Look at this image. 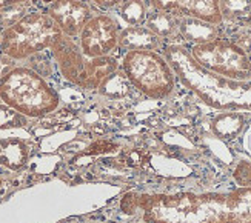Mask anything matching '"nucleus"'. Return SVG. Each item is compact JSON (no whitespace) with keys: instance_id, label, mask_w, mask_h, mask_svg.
Masks as SVG:
<instances>
[{"instance_id":"obj_1","label":"nucleus","mask_w":251,"mask_h":223,"mask_svg":"<svg viewBox=\"0 0 251 223\" xmlns=\"http://www.w3.org/2000/svg\"><path fill=\"white\" fill-rule=\"evenodd\" d=\"M121 209L139 223H251V186L226 193H126Z\"/></svg>"},{"instance_id":"obj_2","label":"nucleus","mask_w":251,"mask_h":223,"mask_svg":"<svg viewBox=\"0 0 251 223\" xmlns=\"http://www.w3.org/2000/svg\"><path fill=\"white\" fill-rule=\"evenodd\" d=\"M162 54L177 80L206 106L217 111L251 113V80L228 79L202 68L182 43H168Z\"/></svg>"},{"instance_id":"obj_3","label":"nucleus","mask_w":251,"mask_h":223,"mask_svg":"<svg viewBox=\"0 0 251 223\" xmlns=\"http://www.w3.org/2000/svg\"><path fill=\"white\" fill-rule=\"evenodd\" d=\"M0 100L29 119L45 117L60 105V96L45 77L19 65L0 79Z\"/></svg>"},{"instance_id":"obj_4","label":"nucleus","mask_w":251,"mask_h":223,"mask_svg":"<svg viewBox=\"0 0 251 223\" xmlns=\"http://www.w3.org/2000/svg\"><path fill=\"white\" fill-rule=\"evenodd\" d=\"M50 51L63 79L86 91H99L108 77L121 68V63L113 55H86L79 42L68 36H62Z\"/></svg>"},{"instance_id":"obj_5","label":"nucleus","mask_w":251,"mask_h":223,"mask_svg":"<svg viewBox=\"0 0 251 223\" xmlns=\"http://www.w3.org/2000/svg\"><path fill=\"white\" fill-rule=\"evenodd\" d=\"M62 36L56 22L45 11H34L2 31L0 51L17 62L28 60L32 55L51 50Z\"/></svg>"},{"instance_id":"obj_6","label":"nucleus","mask_w":251,"mask_h":223,"mask_svg":"<svg viewBox=\"0 0 251 223\" xmlns=\"http://www.w3.org/2000/svg\"><path fill=\"white\" fill-rule=\"evenodd\" d=\"M129 85L152 100L168 99L176 89L177 77L162 52L129 51L121 62Z\"/></svg>"},{"instance_id":"obj_7","label":"nucleus","mask_w":251,"mask_h":223,"mask_svg":"<svg viewBox=\"0 0 251 223\" xmlns=\"http://www.w3.org/2000/svg\"><path fill=\"white\" fill-rule=\"evenodd\" d=\"M191 57L202 68L234 80H251V59L242 45L219 37L216 40L187 47Z\"/></svg>"},{"instance_id":"obj_8","label":"nucleus","mask_w":251,"mask_h":223,"mask_svg":"<svg viewBox=\"0 0 251 223\" xmlns=\"http://www.w3.org/2000/svg\"><path fill=\"white\" fill-rule=\"evenodd\" d=\"M122 28L110 14H94L83 26L79 45L90 57H106L119 50V37Z\"/></svg>"},{"instance_id":"obj_9","label":"nucleus","mask_w":251,"mask_h":223,"mask_svg":"<svg viewBox=\"0 0 251 223\" xmlns=\"http://www.w3.org/2000/svg\"><path fill=\"white\" fill-rule=\"evenodd\" d=\"M45 13L56 22L63 36L75 39L94 16V9L86 0H51Z\"/></svg>"},{"instance_id":"obj_10","label":"nucleus","mask_w":251,"mask_h":223,"mask_svg":"<svg viewBox=\"0 0 251 223\" xmlns=\"http://www.w3.org/2000/svg\"><path fill=\"white\" fill-rule=\"evenodd\" d=\"M151 6L167 11L177 17H193L224 25L219 0H148Z\"/></svg>"},{"instance_id":"obj_11","label":"nucleus","mask_w":251,"mask_h":223,"mask_svg":"<svg viewBox=\"0 0 251 223\" xmlns=\"http://www.w3.org/2000/svg\"><path fill=\"white\" fill-rule=\"evenodd\" d=\"M167 45H168L167 42H163L145 25L125 26L122 28L121 37H119V50H122L124 52H129V51L162 52Z\"/></svg>"},{"instance_id":"obj_12","label":"nucleus","mask_w":251,"mask_h":223,"mask_svg":"<svg viewBox=\"0 0 251 223\" xmlns=\"http://www.w3.org/2000/svg\"><path fill=\"white\" fill-rule=\"evenodd\" d=\"M179 34L182 45L193 47L222 37V25L193 17H179Z\"/></svg>"},{"instance_id":"obj_13","label":"nucleus","mask_w":251,"mask_h":223,"mask_svg":"<svg viewBox=\"0 0 251 223\" xmlns=\"http://www.w3.org/2000/svg\"><path fill=\"white\" fill-rule=\"evenodd\" d=\"M248 119L247 111H222L211 120L210 129L214 137L230 142L239 137V134L245 129Z\"/></svg>"},{"instance_id":"obj_14","label":"nucleus","mask_w":251,"mask_h":223,"mask_svg":"<svg viewBox=\"0 0 251 223\" xmlns=\"http://www.w3.org/2000/svg\"><path fill=\"white\" fill-rule=\"evenodd\" d=\"M145 26L151 29L156 36H159L167 43H180L179 34V17L167 11L151 6L145 20Z\"/></svg>"},{"instance_id":"obj_15","label":"nucleus","mask_w":251,"mask_h":223,"mask_svg":"<svg viewBox=\"0 0 251 223\" xmlns=\"http://www.w3.org/2000/svg\"><path fill=\"white\" fill-rule=\"evenodd\" d=\"M31 154L29 143L9 137V139H0V165L6 166L8 170L19 171L28 163Z\"/></svg>"},{"instance_id":"obj_16","label":"nucleus","mask_w":251,"mask_h":223,"mask_svg":"<svg viewBox=\"0 0 251 223\" xmlns=\"http://www.w3.org/2000/svg\"><path fill=\"white\" fill-rule=\"evenodd\" d=\"M151 9L148 0H124L114 8V13L126 26H140L145 25L147 16Z\"/></svg>"},{"instance_id":"obj_17","label":"nucleus","mask_w":251,"mask_h":223,"mask_svg":"<svg viewBox=\"0 0 251 223\" xmlns=\"http://www.w3.org/2000/svg\"><path fill=\"white\" fill-rule=\"evenodd\" d=\"M224 24H251V0H219Z\"/></svg>"},{"instance_id":"obj_18","label":"nucleus","mask_w":251,"mask_h":223,"mask_svg":"<svg viewBox=\"0 0 251 223\" xmlns=\"http://www.w3.org/2000/svg\"><path fill=\"white\" fill-rule=\"evenodd\" d=\"M26 124H28L26 116H24L14 108H11L5 103H0V131L24 128Z\"/></svg>"},{"instance_id":"obj_19","label":"nucleus","mask_w":251,"mask_h":223,"mask_svg":"<svg viewBox=\"0 0 251 223\" xmlns=\"http://www.w3.org/2000/svg\"><path fill=\"white\" fill-rule=\"evenodd\" d=\"M26 14H29V3L0 8V29L3 31L9 26H13L20 19H24Z\"/></svg>"},{"instance_id":"obj_20","label":"nucleus","mask_w":251,"mask_h":223,"mask_svg":"<svg viewBox=\"0 0 251 223\" xmlns=\"http://www.w3.org/2000/svg\"><path fill=\"white\" fill-rule=\"evenodd\" d=\"M233 178L239 186H251V162L241 160L233 171Z\"/></svg>"},{"instance_id":"obj_21","label":"nucleus","mask_w":251,"mask_h":223,"mask_svg":"<svg viewBox=\"0 0 251 223\" xmlns=\"http://www.w3.org/2000/svg\"><path fill=\"white\" fill-rule=\"evenodd\" d=\"M17 66V60L11 59L9 55H6L5 52L0 51V79L5 77L11 70Z\"/></svg>"},{"instance_id":"obj_22","label":"nucleus","mask_w":251,"mask_h":223,"mask_svg":"<svg viewBox=\"0 0 251 223\" xmlns=\"http://www.w3.org/2000/svg\"><path fill=\"white\" fill-rule=\"evenodd\" d=\"M117 147L110 142H97L88 148L90 154H99V152H108V151H114Z\"/></svg>"},{"instance_id":"obj_23","label":"nucleus","mask_w":251,"mask_h":223,"mask_svg":"<svg viewBox=\"0 0 251 223\" xmlns=\"http://www.w3.org/2000/svg\"><path fill=\"white\" fill-rule=\"evenodd\" d=\"M91 5L97 6L102 11H110V9H114L121 5L124 0H90Z\"/></svg>"},{"instance_id":"obj_24","label":"nucleus","mask_w":251,"mask_h":223,"mask_svg":"<svg viewBox=\"0 0 251 223\" xmlns=\"http://www.w3.org/2000/svg\"><path fill=\"white\" fill-rule=\"evenodd\" d=\"M24 3H29V0H0V8L14 6V5H24Z\"/></svg>"},{"instance_id":"obj_25","label":"nucleus","mask_w":251,"mask_h":223,"mask_svg":"<svg viewBox=\"0 0 251 223\" xmlns=\"http://www.w3.org/2000/svg\"><path fill=\"white\" fill-rule=\"evenodd\" d=\"M242 47L245 48V51L248 52V55H250V59H251V37L247 40V43L245 45H242Z\"/></svg>"},{"instance_id":"obj_26","label":"nucleus","mask_w":251,"mask_h":223,"mask_svg":"<svg viewBox=\"0 0 251 223\" xmlns=\"http://www.w3.org/2000/svg\"><path fill=\"white\" fill-rule=\"evenodd\" d=\"M0 43H2V29H0Z\"/></svg>"},{"instance_id":"obj_27","label":"nucleus","mask_w":251,"mask_h":223,"mask_svg":"<svg viewBox=\"0 0 251 223\" xmlns=\"http://www.w3.org/2000/svg\"><path fill=\"white\" fill-rule=\"evenodd\" d=\"M2 183H3V180H2V177H0V188H2Z\"/></svg>"}]
</instances>
